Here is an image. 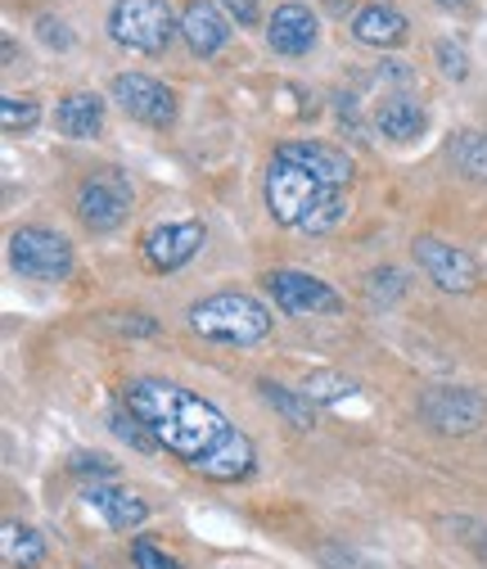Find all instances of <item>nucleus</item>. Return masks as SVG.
Returning a JSON list of instances; mask_svg holds the SVG:
<instances>
[{
    "label": "nucleus",
    "instance_id": "1",
    "mask_svg": "<svg viewBox=\"0 0 487 569\" xmlns=\"http://www.w3.org/2000/svg\"><path fill=\"white\" fill-rule=\"evenodd\" d=\"M122 407L145 425L159 448H168L172 457H181L190 470L217 479V483H235L253 470V443L248 435H240L235 425L190 389L172 385V380H131L122 389Z\"/></svg>",
    "mask_w": 487,
    "mask_h": 569
},
{
    "label": "nucleus",
    "instance_id": "2",
    "mask_svg": "<svg viewBox=\"0 0 487 569\" xmlns=\"http://www.w3.org/2000/svg\"><path fill=\"white\" fill-rule=\"evenodd\" d=\"M266 208L281 227L325 236L347 218V190L321 181L312 168H303L285 150H275L271 172H266Z\"/></svg>",
    "mask_w": 487,
    "mask_h": 569
},
{
    "label": "nucleus",
    "instance_id": "3",
    "mask_svg": "<svg viewBox=\"0 0 487 569\" xmlns=\"http://www.w3.org/2000/svg\"><path fill=\"white\" fill-rule=\"evenodd\" d=\"M190 326L203 339L248 348V343L271 335V312L253 295H213V299H203V303L190 308Z\"/></svg>",
    "mask_w": 487,
    "mask_h": 569
},
{
    "label": "nucleus",
    "instance_id": "4",
    "mask_svg": "<svg viewBox=\"0 0 487 569\" xmlns=\"http://www.w3.org/2000/svg\"><path fill=\"white\" fill-rule=\"evenodd\" d=\"M176 32H181V23L172 19L168 0H118L109 14V37L126 50H141V54H163Z\"/></svg>",
    "mask_w": 487,
    "mask_h": 569
},
{
    "label": "nucleus",
    "instance_id": "5",
    "mask_svg": "<svg viewBox=\"0 0 487 569\" xmlns=\"http://www.w3.org/2000/svg\"><path fill=\"white\" fill-rule=\"evenodd\" d=\"M10 262L32 280H68V271H73V244L45 227H23L10 236Z\"/></svg>",
    "mask_w": 487,
    "mask_h": 569
},
{
    "label": "nucleus",
    "instance_id": "6",
    "mask_svg": "<svg viewBox=\"0 0 487 569\" xmlns=\"http://www.w3.org/2000/svg\"><path fill=\"white\" fill-rule=\"evenodd\" d=\"M131 208V181L118 172V168H100L82 181L78 190V218L91 227V231H113L122 227Z\"/></svg>",
    "mask_w": 487,
    "mask_h": 569
},
{
    "label": "nucleus",
    "instance_id": "7",
    "mask_svg": "<svg viewBox=\"0 0 487 569\" xmlns=\"http://www.w3.org/2000/svg\"><path fill=\"white\" fill-rule=\"evenodd\" d=\"M266 295L275 299V308L281 312H290V317H334L338 308H343V299L329 290L325 280H316V276H307V271H266Z\"/></svg>",
    "mask_w": 487,
    "mask_h": 569
},
{
    "label": "nucleus",
    "instance_id": "8",
    "mask_svg": "<svg viewBox=\"0 0 487 569\" xmlns=\"http://www.w3.org/2000/svg\"><path fill=\"white\" fill-rule=\"evenodd\" d=\"M420 416L434 425L438 435H469L483 425L487 402L474 389H456V385H434L420 393Z\"/></svg>",
    "mask_w": 487,
    "mask_h": 569
},
{
    "label": "nucleus",
    "instance_id": "9",
    "mask_svg": "<svg viewBox=\"0 0 487 569\" xmlns=\"http://www.w3.org/2000/svg\"><path fill=\"white\" fill-rule=\"evenodd\" d=\"M415 262H420L425 276L438 284V290H447V295H469L474 284H478L474 258H469L465 249L447 244V240H434V236L415 240Z\"/></svg>",
    "mask_w": 487,
    "mask_h": 569
},
{
    "label": "nucleus",
    "instance_id": "10",
    "mask_svg": "<svg viewBox=\"0 0 487 569\" xmlns=\"http://www.w3.org/2000/svg\"><path fill=\"white\" fill-rule=\"evenodd\" d=\"M113 100L135 118V122H150V127H168L176 118V96L145 78V73H118L113 78Z\"/></svg>",
    "mask_w": 487,
    "mask_h": 569
},
{
    "label": "nucleus",
    "instance_id": "11",
    "mask_svg": "<svg viewBox=\"0 0 487 569\" xmlns=\"http://www.w3.org/2000/svg\"><path fill=\"white\" fill-rule=\"evenodd\" d=\"M199 244H203V227L199 222H168V227H154L145 236V258L159 271H176L199 253Z\"/></svg>",
    "mask_w": 487,
    "mask_h": 569
},
{
    "label": "nucleus",
    "instance_id": "12",
    "mask_svg": "<svg viewBox=\"0 0 487 569\" xmlns=\"http://www.w3.org/2000/svg\"><path fill=\"white\" fill-rule=\"evenodd\" d=\"M181 37L190 41L194 54H217L231 41V23L222 19V10L213 0H190L181 14Z\"/></svg>",
    "mask_w": 487,
    "mask_h": 569
},
{
    "label": "nucleus",
    "instance_id": "13",
    "mask_svg": "<svg viewBox=\"0 0 487 569\" xmlns=\"http://www.w3.org/2000/svg\"><path fill=\"white\" fill-rule=\"evenodd\" d=\"M266 41H271L275 54H307L316 46V19L303 6H281L271 14Z\"/></svg>",
    "mask_w": 487,
    "mask_h": 569
},
{
    "label": "nucleus",
    "instance_id": "14",
    "mask_svg": "<svg viewBox=\"0 0 487 569\" xmlns=\"http://www.w3.org/2000/svg\"><path fill=\"white\" fill-rule=\"evenodd\" d=\"M290 159H298L303 168H312L321 181H329V186H353V159H347L343 150H334V146H321V140H294V146H281Z\"/></svg>",
    "mask_w": 487,
    "mask_h": 569
},
{
    "label": "nucleus",
    "instance_id": "15",
    "mask_svg": "<svg viewBox=\"0 0 487 569\" xmlns=\"http://www.w3.org/2000/svg\"><path fill=\"white\" fill-rule=\"evenodd\" d=\"M353 37H357L362 46H375V50L402 46V41H406V14L393 10V6H366V10L353 19Z\"/></svg>",
    "mask_w": 487,
    "mask_h": 569
},
{
    "label": "nucleus",
    "instance_id": "16",
    "mask_svg": "<svg viewBox=\"0 0 487 569\" xmlns=\"http://www.w3.org/2000/svg\"><path fill=\"white\" fill-rule=\"evenodd\" d=\"M87 502L100 507L104 520H109V529H122V533L135 529V525H145V516H150V507L141 502V497H131L122 488H109V483H91L87 488Z\"/></svg>",
    "mask_w": 487,
    "mask_h": 569
},
{
    "label": "nucleus",
    "instance_id": "17",
    "mask_svg": "<svg viewBox=\"0 0 487 569\" xmlns=\"http://www.w3.org/2000/svg\"><path fill=\"white\" fill-rule=\"evenodd\" d=\"M54 122H59V131H63V136H73V140H91V136H100V127H104V100H100V96H91V91H78V96L59 100Z\"/></svg>",
    "mask_w": 487,
    "mask_h": 569
},
{
    "label": "nucleus",
    "instance_id": "18",
    "mask_svg": "<svg viewBox=\"0 0 487 569\" xmlns=\"http://www.w3.org/2000/svg\"><path fill=\"white\" fill-rule=\"evenodd\" d=\"M375 127H379L384 136H393V140H410V136L425 131V109L415 104V100H406V96H393V100L379 104Z\"/></svg>",
    "mask_w": 487,
    "mask_h": 569
},
{
    "label": "nucleus",
    "instance_id": "19",
    "mask_svg": "<svg viewBox=\"0 0 487 569\" xmlns=\"http://www.w3.org/2000/svg\"><path fill=\"white\" fill-rule=\"evenodd\" d=\"M257 389H262V398H266L275 411H281V416L294 425V430H312V425H316L312 398H307L303 389H285V385H271V380H262Z\"/></svg>",
    "mask_w": 487,
    "mask_h": 569
},
{
    "label": "nucleus",
    "instance_id": "20",
    "mask_svg": "<svg viewBox=\"0 0 487 569\" xmlns=\"http://www.w3.org/2000/svg\"><path fill=\"white\" fill-rule=\"evenodd\" d=\"M41 556H45V542H41L37 529H28V525H6V560H10L14 569L41 565Z\"/></svg>",
    "mask_w": 487,
    "mask_h": 569
},
{
    "label": "nucleus",
    "instance_id": "21",
    "mask_svg": "<svg viewBox=\"0 0 487 569\" xmlns=\"http://www.w3.org/2000/svg\"><path fill=\"white\" fill-rule=\"evenodd\" d=\"M452 159L460 163L465 177L487 181V131H460L456 146H452Z\"/></svg>",
    "mask_w": 487,
    "mask_h": 569
},
{
    "label": "nucleus",
    "instance_id": "22",
    "mask_svg": "<svg viewBox=\"0 0 487 569\" xmlns=\"http://www.w3.org/2000/svg\"><path fill=\"white\" fill-rule=\"evenodd\" d=\"M37 118H41L37 100H19V96H6V100H0V127H6L10 136L37 127Z\"/></svg>",
    "mask_w": 487,
    "mask_h": 569
},
{
    "label": "nucleus",
    "instance_id": "23",
    "mask_svg": "<svg viewBox=\"0 0 487 569\" xmlns=\"http://www.w3.org/2000/svg\"><path fill=\"white\" fill-rule=\"evenodd\" d=\"M357 385L347 380V376H329V371H321V376H312L307 385H303V393L312 398V402H338V398H347Z\"/></svg>",
    "mask_w": 487,
    "mask_h": 569
},
{
    "label": "nucleus",
    "instance_id": "24",
    "mask_svg": "<svg viewBox=\"0 0 487 569\" xmlns=\"http://www.w3.org/2000/svg\"><path fill=\"white\" fill-rule=\"evenodd\" d=\"M109 425H113V435H118V439H126L131 448H141V452H150V448H154V435H150L145 425L135 420L126 407H122V411H113V420H109Z\"/></svg>",
    "mask_w": 487,
    "mask_h": 569
},
{
    "label": "nucleus",
    "instance_id": "25",
    "mask_svg": "<svg viewBox=\"0 0 487 569\" xmlns=\"http://www.w3.org/2000/svg\"><path fill=\"white\" fill-rule=\"evenodd\" d=\"M131 556H135V565H141V569H181V560H172L168 551H159L150 538H135L131 542Z\"/></svg>",
    "mask_w": 487,
    "mask_h": 569
},
{
    "label": "nucleus",
    "instance_id": "26",
    "mask_svg": "<svg viewBox=\"0 0 487 569\" xmlns=\"http://www.w3.org/2000/svg\"><path fill=\"white\" fill-rule=\"evenodd\" d=\"M438 68H443V78H465L469 73V63H465V50L452 46V41H438Z\"/></svg>",
    "mask_w": 487,
    "mask_h": 569
},
{
    "label": "nucleus",
    "instance_id": "27",
    "mask_svg": "<svg viewBox=\"0 0 487 569\" xmlns=\"http://www.w3.org/2000/svg\"><path fill=\"white\" fill-rule=\"evenodd\" d=\"M371 295H375V299H397V295H402V271H397V267L371 271Z\"/></svg>",
    "mask_w": 487,
    "mask_h": 569
},
{
    "label": "nucleus",
    "instance_id": "28",
    "mask_svg": "<svg viewBox=\"0 0 487 569\" xmlns=\"http://www.w3.org/2000/svg\"><path fill=\"white\" fill-rule=\"evenodd\" d=\"M73 470H78V475H100V479H109L118 466H113L104 452H78V457H73Z\"/></svg>",
    "mask_w": 487,
    "mask_h": 569
},
{
    "label": "nucleus",
    "instance_id": "29",
    "mask_svg": "<svg viewBox=\"0 0 487 569\" xmlns=\"http://www.w3.org/2000/svg\"><path fill=\"white\" fill-rule=\"evenodd\" d=\"M37 32H41V41H45L50 50H68V46H73V32H68L59 19H41Z\"/></svg>",
    "mask_w": 487,
    "mask_h": 569
},
{
    "label": "nucleus",
    "instance_id": "30",
    "mask_svg": "<svg viewBox=\"0 0 487 569\" xmlns=\"http://www.w3.org/2000/svg\"><path fill=\"white\" fill-rule=\"evenodd\" d=\"M226 10L248 28V23H257V6H253V0H226Z\"/></svg>",
    "mask_w": 487,
    "mask_h": 569
},
{
    "label": "nucleus",
    "instance_id": "31",
    "mask_svg": "<svg viewBox=\"0 0 487 569\" xmlns=\"http://www.w3.org/2000/svg\"><path fill=\"white\" fill-rule=\"evenodd\" d=\"M122 330H131V335H154L159 326H154V321H145V317H131V321H122Z\"/></svg>",
    "mask_w": 487,
    "mask_h": 569
},
{
    "label": "nucleus",
    "instance_id": "32",
    "mask_svg": "<svg viewBox=\"0 0 487 569\" xmlns=\"http://www.w3.org/2000/svg\"><path fill=\"white\" fill-rule=\"evenodd\" d=\"M469 542H474V551H478V560L487 565V529H483V533H469Z\"/></svg>",
    "mask_w": 487,
    "mask_h": 569
}]
</instances>
